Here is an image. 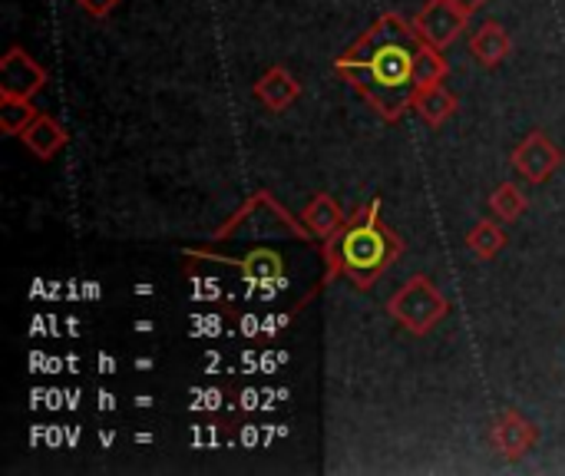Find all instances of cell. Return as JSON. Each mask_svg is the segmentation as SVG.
Masks as SVG:
<instances>
[{
    "label": "cell",
    "instance_id": "6da1fadb",
    "mask_svg": "<svg viewBox=\"0 0 565 476\" xmlns=\"http://www.w3.org/2000/svg\"><path fill=\"white\" fill-rule=\"evenodd\" d=\"M414 53L417 30H411L401 17L387 13L338 60V70L348 73L358 89H364L367 99H374V106L394 119L417 96Z\"/></svg>",
    "mask_w": 565,
    "mask_h": 476
},
{
    "label": "cell",
    "instance_id": "7a4b0ae2",
    "mask_svg": "<svg viewBox=\"0 0 565 476\" xmlns=\"http://www.w3.org/2000/svg\"><path fill=\"white\" fill-rule=\"evenodd\" d=\"M377 202H371V209L364 212V219L358 225H351L344 232V272L358 282V285H371L381 268L387 265L391 252V235L384 229H377Z\"/></svg>",
    "mask_w": 565,
    "mask_h": 476
},
{
    "label": "cell",
    "instance_id": "3957f363",
    "mask_svg": "<svg viewBox=\"0 0 565 476\" xmlns=\"http://www.w3.org/2000/svg\"><path fill=\"white\" fill-rule=\"evenodd\" d=\"M387 311H391L401 325H407L411 331L424 335V331H430V328L447 315V302H444L440 292L430 285V278L417 275V278H411V282L401 288V295L387 305Z\"/></svg>",
    "mask_w": 565,
    "mask_h": 476
},
{
    "label": "cell",
    "instance_id": "277c9868",
    "mask_svg": "<svg viewBox=\"0 0 565 476\" xmlns=\"http://www.w3.org/2000/svg\"><path fill=\"white\" fill-rule=\"evenodd\" d=\"M463 20H467V13L457 3H450V0H430L427 10L417 17V33L427 43H434V46H447L463 30Z\"/></svg>",
    "mask_w": 565,
    "mask_h": 476
},
{
    "label": "cell",
    "instance_id": "5b68a950",
    "mask_svg": "<svg viewBox=\"0 0 565 476\" xmlns=\"http://www.w3.org/2000/svg\"><path fill=\"white\" fill-rule=\"evenodd\" d=\"M559 149L543 136V133H533L530 139H523L513 152V166L520 169V176H526L530 182H543L550 179V172L559 166Z\"/></svg>",
    "mask_w": 565,
    "mask_h": 476
},
{
    "label": "cell",
    "instance_id": "8992f818",
    "mask_svg": "<svg viewBox=\"0 0 565 476\" xmlns=\"http://www.w3.org/2000/svg\"><path fill=\"white\" fill-rule=\"evenodd\" d=\"M0 80H3V96L26 99L30 93H36L43 86V70L30 56H23L20 50H10V56L3 60Z\"/></svg>",
    "mask_w": 565,
    "mask_h": 476
},
{
    "label": "cell",
    "instance_id": "52a82bcc",
    "mask_svg": "<svg viewBox=\"0 0 565 476\" xmlns=\"http://www.w3.org/2000/svg\"><path fill=\"white\" fill-rule=\"evenodd\" d=\"M493 441H497V447H500L510 461H516V457H523V454L533 447L536 431H533V424H526L520 414H513V411H510V414H503V417H500Z\"/></svg>",
    "mask_w": 565,
    "mask_h": 476
},
{
    "label": "cell",
    "instance_id": "ba28073f",
    "mask_svg": "<svg viewBox=\"0 0 565 476\" xmlns=\"http://www.w3.org/2000/svg\"><path fill=\"white\" fill-rule=\"evenodd\" d=\"M470 50H473V56H477L480 63L497 66V63L510 53V36H507V30H503L500 23H483V27L473 33Z\"/></svg>",
    "mask_w": 565,
    "mask_h": 476
},
{
    "label": "cell",
    "instance_id": "9c48e42d",
    "mask_svg": "<svg viewBox=\"0 0 565 476\" xmlns=\"http://www.w3.org/2000/svg\"><path fill=\"white\" fill-rule=\"evenodd\" d=\"M255 96H258L265 106H271V109H285V106L298 96V83H295L291 73H285L281 66H275L271 73L262 76V83L255 86Z\"/></svg>",
    "mask_w": 565,
    "mask_h": 476
},
{
    "label": "cell",
    "instance_id": "30bf717a",
    "mask_svg": "<svg viewBox=\"0 0 565 476\" xmlns=\"http://www.w3.org/2000/svg\"><path fill=\"white\" fill-rule=\"evenodd\" d=\"M414 103H417V113H420L430 126H440V123L457 109V96H454L450 89H444L440 83H437V86L417 89Z\"/></svg>",
    "mask_w": 565,
    "mask_h": 476
},
{
    "label": "cell",
    "instance_id": "8fae6325",
    "mask_svg": "<svg viewBox=\"0 0 565 476\" xmlns=\"http://www.w3.org/2000/svg\"><path fill=\"white\" fill-rule=\"evenodd\" d=\"M23 142H26L40 159H50V156L63 146V129H60L50 116H36V119L23 129Z\"/></svg>",
    "mask_w": 565,
    "mask_h": 476
},
{
    "label": "cell",
    "instance_id": "7c38bea8",
    "mask_svg": "<svg viewBox=\"0 0 565 476\" xmlns=\"http://www.w3.org/2000/svg\"><path fill=\"white\" fill-rule=\"evenodd\" d=\"M437 50L440 46H434V43H417V53H414V83H417V89L437 86L447 76V63H444V56Z\"/></svg>",
    "mask_w": 565,
    "mask_h": 476
},
{
    "label": "cell",
    "instance_id": "4fadbf2b",
    "mask_svg": "<svg viewBox=\"0 0 565 476\" xmlns=\"http://www.w3.org/2000/svg\"><path fill=\"white\" fill-rule=\"evenodd\" d=\"M305 222L318 232V235H328L341 225V209L331 202V195H318L308 209H305Z\"/></svg>",
    "mask_w": 565,
    "mask_h": 476
},
{
    "label": "cell",
    "instance_id": "5bb4252c",
    "mask_svg": "<svg viewBox=\"0 0 565 476\" xmlns=\"http://www.w3.org/2000/svg\"><path fill=\"white\" fill-rule=\"evenodd\" d=\"M503 242H507V235H503V229H500L497 222H480V225L470 232V248H473L480 258H493V255L503 248Z\"/></svg>",
    "mask_w": 565,
    "mask_h": 476
},
{
    "label": "cell",
    "instance_id": "9a60e30c",
    "mask_svg": "<svg viewBox=\"0 0 565 476\" xmlns=\"http://www.w3.org/2000/svg\"><path fill=\"white\" fill-rule=\"evenodd\" d=\"M490 209H493L500 219L513 222V219H520V215H523V209H526V199H523V192H520L516 186L503 182V186L493 192V199H490Z\"/></svg>",
    "mask_w": 565,
    "mask_h": 476
},
{
    "label": "cell",
    "instance_id": "2e32d148",
    "mask_svg": "<svg viewBox=\"0 0 565 476\" xmlns=\"http://www.w3.org/2000/svg\"><path fill=\"white\" fill-rule=\"evenodd\" d=\"M0 123H3V133H23L26 123H33V106H30L26 99H10V96H3Z\"/></svg>",
    "mask_w": 565,
    "mask_h": 476
},
{
    "label": "cell",
    "instance_id": "e0dca14e",
    "mask_svg": "<svg viewBox=\"0 0 565 476\" xmlns=\"http://www.w3.org/2000/svg\"><path fill=\"white\" fill-rule=\"evenodd\" d=\"M192 298H205V302H215L218 298V282H212V278H195L192 282Z\"/></svg>",
    "mask_w": 565,
    "mask_h": 476
},
{
    "label": "cell",
    "instance_id": "ac0fdd59",
    "mask_svg": "<svg viewBox=\"0 0 565 476\" xmlns=\"http://www.w3.org/2000/svg\"><path fill=\"white\" fill-rule=\"evenodd\" d=\"M218 391L212 388V391H195V401H192V411H215L218 408Z\"/></svg>",
    "mask_w": 565,
    "mask_h": 476
},
{
    "label": "cell",
    "instance_id": "d6986e66",
    "mask_svg": "<svg viewBox=\"0 0 565 476\" xmlns=\"http://www.w3.org/2000/svg\"><path fill=\"white\" fill-rule=\"evenodd\" d=\"M238 331H242L245 338H255V335H262L265 328H262V318H255V315H245V318H242V325H238Z\"/></svg>",
    "mask_w": 565,
    "mask_h": 476
},
{
    "label": "cell",
    "instance_id": "ffe728a7",
    "mask_svg": "<svg viewBox=\"0 0 565 476\" xmlns=\"http://www.w3.org/2000/svg\"><path fill=\"white\" fill-rule=\"evenodd\" d=\"M79 3H83L93 17H103V13H109V10H113V3H116V0H79Z\"/></svg>",
    "mask_w": 565,
    "mask_h": 476
},
{
    "label": "cell",
    "instance_id": "44dd1931",
    "mask_svg": "<svg viewBox=\"0 0 565 476\" xmlns=\"http://www.w3.org/2000/svg\"><path fill=\"white\" fill-rule=\"evenodd\" d=\"M258 398H262V391L248 388V391H242V401H238V408H242V411H255V408H258Z\"/></svg>",
    "mask_w": 565,
    "mask_h": 476
},
{
    "label": "cell",
    "instance_id": "7402d4cb",
    "mask_svg": "<svg viewBox=\"0 0 565 476\" xmlns=\"http://www.w3.org/2000/svg\"><path fill=\"white\" fill-rule=\"evenodd\" d=\"M242 444H245V447H258V444H262V434H258L255 424H245V427H242Z\"/></svg>",
    "mask_w": 565,
    "mask_h": 476
},
{
    "label": "cell",
    "instance_id": "603a6c76",
    "mask_svg": "<svg viewBox=\"0 0 565 476\" xmlns=\"http://www.w3.org/2000/svg\"><path fill=\"white\" fill-rule=\"evenodd\" d=\"M450 3H457V7H460V10H463L467 17H470V13H473V10H480V7H483L487 0H450Z\"/></svg>",
    "mask_w": 565,
    "mask_h": 476
},
{
    "label": "cell",
    "instance_id": "cb8c5ba5",
    "mask_svg": "<svg viewBox=\"0 0 565 476\" xmlns=\"http://www.w3.org/2000/svg\"><path fill=\"white\" fill-rule=\"evenodd\" d=\"M96 364H99V371H103V374H113V371H116V361H113L109 355H99V361H96Z\"/></svg>",
    "mask_w": 565,
    "mask_h": 476
},
{
    "label": "cell",
    "instance_id": "d4e9b609",
    "mask_svg": "<svg viewBox=\"0 0 565 476\" xmlns=\"http://www.w3.org/2000/svg\"><path fill=\"white\" fill-rule=\"evenodd\" d=\"M116 408V398L109 391H99V411H113Z\"/></svg>",
    "mask_w": 565,
    "mask_h": 476
},
{
    "label": "cell",
    "instance_id": "484cf974",
    "mask_svg": "<svg viewBox=\"0 0 565 476\" xmlns=\"http://www.w3.org/2000/svg\"><path fill=\"white\" fill-rule=\"evenodd\" d=\"M83 292H86L83 298H89V302H96V298H99V285H96V282H86V285H83Z\"/></svg>",
    "mask_w": 565,
    "mask_h": 476
},
{
    "label": "cell",
    "instance_id": "4316f807",
    "mask_svg": "<svg viewBox=\"0 0 565 476\" xmlns=\"http://www.w3.org/2000/svg\"><path fill=\"white\" fill-rule=\"evenodd\" d=\"M46 398H50V401H46V408H50V411H56V408H60V398H63V391H46Z\"/></svg>",
    "mask_w": 565,
    "mask_h": 476
},
{
    "label": "cell",
    "instance_id": "83f0119b",
    "mask_svg": "<svg viewBox=\"0 0 565 476\" xmlns=\"http://www.w3.org/2000/svg\"><path fill=\"white\" fill-rule=\"evenodd\" d=\"M66 335H73V338L79 335V325H76V318H66Z\"/></svg>",
    "mask_w": 565,
    "mask_h": 476
},
{
    "label": "cell",
    "instance_id": "f1b7e54d",
    "mask_svg": "<svg viewBox=\"0 0 565 476\" xmlns=\"http://www.w3.org/2000/svg\"><path fill=\"white\" fill-rule=\"evenodd\" d=\"M136 404H139V408H152V398H149V394H142V398H136Z\"/></svg>",
    "mask_w": 565,
    "mask_h": 476
},
{
    "label": "cell",
    "instance_id": "f546056e",
    "mask_svg": "<svg viewBox=\"0 0 565 476\" xmlns=\"http://www.w3.org/2000/svg\"><path fill=\"white\" fill-rule=\"evenodd\" d=\"M46 441H50V444H60V427H53V431H50V437H46Z\"/></svg>",
    "mask_w": 565,
    "mask_h": 476
},
{
    "label": "cell",
    "instance_id": "4dcf8cb0",
    "mask_svg": "<svg viewBox=\"0 0 565 476\" xmlns=\"http://www.w3.org/2000/svg\"><path fill=\"white\" fill-rule=\"evenodd\" d=\"M99 444H103V447H109V444H113V434H106V431H103V434H99Z\"/></svg>",
    "mask_w": 565,
    "mask_h": 476
}]
</instances>
